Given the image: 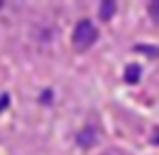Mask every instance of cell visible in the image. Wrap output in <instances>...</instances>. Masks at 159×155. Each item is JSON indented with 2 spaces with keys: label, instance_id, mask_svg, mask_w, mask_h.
I'll list each match as a JSON object with an SVG mask.
<instances>
[{
  "label": "cell",
  "instance_id": "5b68a950",
  "mask_svg": "<svg viewBox=\"0 0 159 155\" xmlns=\"http://www.w3.org/2000/svg\"><path fill=\"white\" fill-rule=\"evenodd\" d=\"M137 53H144L148 57H159V46H150V44H137L135 46Z\"/></svg>",
  "mask_w": 159,
  "mask_h": 155
},
{
  "label": "cell",
  "instance_id": "7a4b0ae2",
  "mask_svg": "<svg viewBox=\"0 0 159 155\" xmlns=\"http://www.w3.org/2000/svg\"><path fill=\"white\" fill-rule=\"evenodd\" d=\"M76 142H79V146H83V148H92V146L96 144V131H94V129H83V131L76 135Z\"/></svg>",
  "mask_w": 159,
  "mask_h": 155
},
{
  "label": "cell",
  "instance_id": "8992f818",
  "mask_svg": "<svg viewBox=\"0 0 159 155\" xmlns=\"http://www.w3.org/2000/svg\"><path fill=\"white\" fill-rule=\"evenodd\" d=\"M148 13L155 22H159V0L157 2H148Z\"/></svg>",
  "mask_w": 159,
  "mask_h": 155
},
{
  "label": "cell",
  "instance_id": "30bf717a",
  "mask_svg": "<svg viewBox=\"0 0 159 155\" xmlns=\"http://www.w3.org/2000/svg\"><path fill=\"white\" fill-rule=\"evenodd\" d=\"M0 9H2V2H0Z\"/></svg>",
  "mask_w": 159,
  "mask_h": 155
},
{
  "label": "cell",
  "instance_id": "ba28073f",
  "mask_svg": "<svg viewBox=\"0 0 159 155\" xmlns=\"http://www.w3.org/2000/svg\"><path fill=\"white\" fill-rule=\"evenodd\" d=\"M152 142H155V144H159V127H157V129H155V133H152Z\"/></svg>",
  "mask_w": 159,
  "mask_h": 155
},
{
  "label": "cell",
  "instance_id": "277c9868",
  "mask_svg": "<svg viewBox=\"0 0 159 155\" xmlns=\"http://www.w3.org/2000/svg\"><path fill=\"white\" fill-rule=\"evenodd\" d=\"M113 13H116V2H109V0H107V2H102L100 5V20H111L113 18Z\"/></svg>",
  "mask_w": 159,
  "mask_h": 155
},
{
  "label": "cell",
  "instance_id": "9c48e42d",
  "mask_svg": "<svg viewBox=\"0 0 159 155\" xmlns=\"http://www.w3.org/2000/svg\"><path fill=\"white\" fill-rule=\"evenodd\" d=\"M44 103H50V92H44V98H42Z\"/></svg>",
  "mask_w": 159,
  "mask_h": 155
},
{
  "label": "cell",
  "instance_id": "52a82bcc",
  "mask_svg": "<svg viewBox=\"0 0 159 155\" xmlns=\"http://www.w3.org/2000/svg\"><path fill=\"white\" fill-rule=\"evenodd\" d=\"M7 105H9V96H7V94H5V96H2V98H0V109H5V107H7Z\"/></svg>",
  "mask_w": 159,
  "mask_h": 155
},
{
  "label": "cell",
  "instance_id": "3957f363",
  "mask_svg": "<svg viewBox=\"0 0 159 155\" xmlns=\"http://www.w3.org/2000/svg\"><path fill=\"white\" fill-rule=\"evenodd\" d=\"M139 77H142V68L137 63H129L126 70H124V81L126 83H137Z\"/></svg>",
  "mask_w": 159,
  "mask_h": 155
},
{
  "label": "cell",
  "instance_id": "6da1fadb",
  "mask_svg": "<svg viewBox=\"0 0 159 155\" xmlns=\"http://www.w3.org/2000/svg\"><path fill=\"white\" fill-rule=\"evenodd\" d=\"M98 40V29L89 22V20H81L74 29V35H72V44L79 48V50H85L89 46H94V42Z\"/></svg>",
  "mask_w": 159,
  "mask_h": 155
}]
</instances>
